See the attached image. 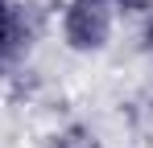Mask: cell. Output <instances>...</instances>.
Instances as JSON below:
<instances>
[{"mask_svg": "<svg viewBox=\"0 0 153 148\" xmlns=\"http://www.w3.org/2000/svg\"><path fill=\"white\" fill-rule=\"evenodd\" d=\"M124 12H145V8H153V0H116Z\"/></svg>", "mask_w": 153, "mask_h": 148, "instance_id": "3957f363", "label": "cell"}, {"mask_svg": "<svg viewBox=\"0 0 153 148\" xmlns=\"http://www.w3.org/2000/svg\"><path fill=\"white\" fill-rule=\"evenodd\" d=\"M62 33L75 49H100L112 37V8L108 0H71L66 17H62Z\"/></svg>", "mask_w": 153, "mask_h": 148, "instance_id": "6da1fadb", "label": "cell"}, {"mask_svg": "<svg viewBox=\"0 0 153 148\" xmlns=\"http://www.w3.org/2000/svg\"><path fill=\"white\" fill-rule=\"evenodd\" d=\"M0 66H4V53H0Z\"/></svg>", "mask_w": 153, "mask_h": 148, "instance_id": "5b68a950", "label": "cell"}, {"mask_svg": "<svg viewBox=\"0 0 153 148\" xmlns=\"http://www.w3.org/2000/svg\"><path fill=\"white\" fill-rule=\"evenodd\" d=\"M149 41H153V25H149Z\"/></svg>", "mask_w": 153, "mask_h": 148, "instance_id": "277c9868", "label": "cell"}, {"mask_svg": "<svg viewBox=\"0 0 153 148\" xmlns=\"http://www.w3.org/2000/svg\"><path fill=\"white\" fill-rule=\"evenodd\" d=\"M21 37H25V21H21V12H17L8 0H0V53L8 58L13 49L21 45Z\"/></svg>", "mask_w": 153, "mask_h": 148, "instance_id": "7a4b0ae2", "label": "cell"}]
</instances>
